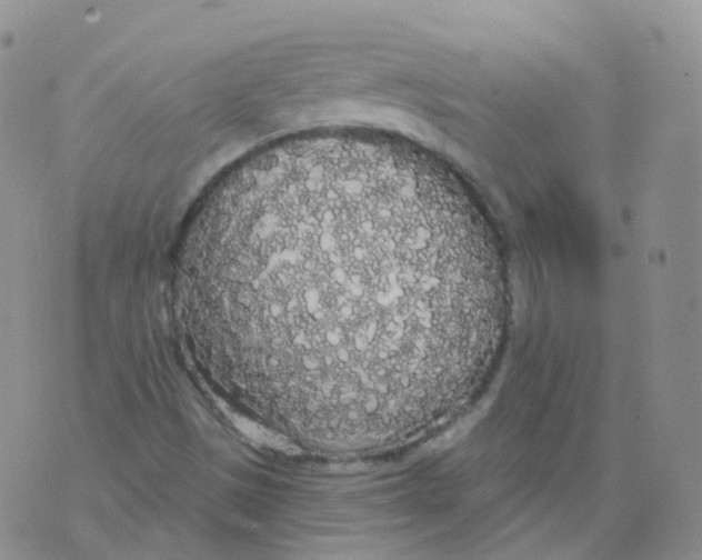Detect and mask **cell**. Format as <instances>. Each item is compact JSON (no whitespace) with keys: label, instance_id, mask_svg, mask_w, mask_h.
<instances>
[{"label":"cell","instance_id":"1","mask_svg":"<svg viewBox=\"0 0 702 560\" xmlns=\"http://www.w3.org/2000/svg\"><path fill=\"white\" fill-rule=\"evenodd\" d=\"M228 289L260 397L314 440L357 444L421 429L467 392L504 288L460 178L360 131L259 222Z\"/></svg>","mask_w":702,"mask_h":560}]
</instances>
